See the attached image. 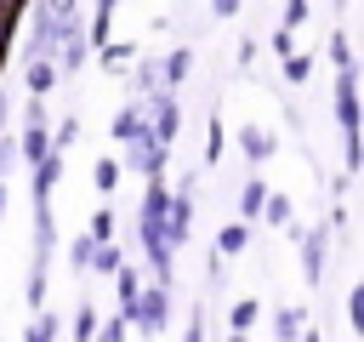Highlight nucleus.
Returning a JSON list of instances; mask_svg holds the SVG:
<instances>
[{
  "mask_svg": "<svg viewBox=\"0 0 364 342\" xmlns=\"http://www.w3.org/2000/svg\"><path fill=\"white\" fill-rule=\"evenodd\" d=\"M233 342H239V336H233Z\"/></svg>",
  "mask_w": 364,
  "mask_h": 342,
  "instance_id": "9b49d317",
  "label": "nucleus"
},
{
  "mask_svg": "<svg viewBox=\"0 0 364 342\" xmlns=\"http://www.w3.org/2000/svg\"><path fill=\"white\" fill-rule=\"evenodd\" d=\"M245 148H250V160H262V154H267V137L250 125V131H245Z\"/></svg>",
  "mask_w": 364,
  "mask_h": 342,
  "instance_id": "423d86ee",
  "label": "nucleus"
},
{
  "mask_svg": "<svg viewBox=\"0 0 364 342\" xmlns=\"http://www.w3.org/2000/svg\"><path fill=\"white\" fill-rule=\"evenodd\" d=\"M28 160H46V131H40V125L28 131Z\"/></svg>",
  "mask_w": 364,
  "mask_h": 342,
  "instance_id": "6e6552de",
  "label": "nucleus"
},
{
  "mask_svg": "<svg viewBox=\"0 0 364 342\" xmlns=\"http://www.w3.org/2000/svg\"><path fill=\"white\" fill-rule=\"evenodd\" d=\"M262 200H267V194H262ZM267 222H273V228H284V222H290V205H284V200H279V194H273V200H267Z\"/></svg>",
  "mask_w": 364,
  "mask_h": 342,
  "instance_id": "7ed1b4c3",
  "label": "nucleus"
},
{
  "mask_svg": "<svg viewBox=\"0 0 364 342\" xmlns=\"http://www.w3.org/2000/svg\"><path fill=\"white\" fill-rule=\"evenodd\" d=\"M216 245H222V251H239V245H245V228H239V222H233V228H222V239H216Z\"/></svg>",
  "mask_w": 364,
  "mask_h": 342,
  "instance_id": "0eeeda50",
  "label": "nucleus"
},
{
  "mask_svg": "<svg viewBox=\"0 0 364 342\" xmlns=\"http://www.w3.org/2000/svg\"><path fill=\"white\" fill-rule=\"evenodd\" d=\"M0 40H6V6H0Z\"/></svg>",
  "mask_w": 364,
  "mask_h": 342,
  "instance_id": "9d476101",
  "label": "nucleus"
},
{
  "mask_svg": "<svg viewBox=\"0 0 364 342\" xmlns=\"http://www.w3.org/2000/svg\"><path fill=\"white\" fill-rule=\"evenodd\" d=\"M51 80H57V68H51V57H40V63L28 68V86H34V91H51Z\"/></svg>",
  "mask_w": 364,
  "mask_h": 342,
  "instance_id": "f03ea898",
  "label": "nucleus"
},
{
  "mask_svg": "<svg viewBox=\"0 0 364 342\" xmlns=\"http://www.w3.org/2000/svg\"><path fill=\"white\" fill-rule=\"evenodd\" d=\"M51 336H57V319H51V314H46V319H34V325H28V342H51Z\"/></svg>",
  "mask_w": 364,
  "mask_h": 342,
  "instance_id": "20e7f679",
  "label": "nucleus"
},
{
  "mask_svg": "<svg viewBox=\"0 0 364 342\" xmlns=\"http://www.w3.org/2000/svg\"><path fill=\"white\" fill-rule=\"evenodd\" d=\"M210 6H216V17H233L239 11V0H210Z\"/></svg>",
  "mask_w": 364,
  "mask_h": 342,
  "instance_id": "1a4fd4ad",
  "label": "nucleus"
},
{
  "mask_svg": "<svg viewBox=\"0 0 364 342\" xmlns=\"http://www.w3.org/2000/svg\"><path fill=\"white\" fill-rule=\"evenodd\" d=\"M136 120H142V114H136V108H125V114L114 120V137H131V131H136Z\"/></svg>",
  "mask_w": 364,
  "mask_h": 342,
  "instance_id": "39448f33",
  "label": "nucleus"
},
{
  "mask_svg": "<svg viewBox=\"0 0 364 342\" xmlns=\"http://www.w3.org/2000/svg\"><path fill=\"white\" fill-rule=\"evenodd\" d=\"M301 268H307V279L318 285V274H324V234H307V239H301Z\"/></svg>",
  "mask_w": 364,
  "mask_h": 342,
  "instance_id": "f257e3e1",
  "label": "nucleus"
}]
</instances>
